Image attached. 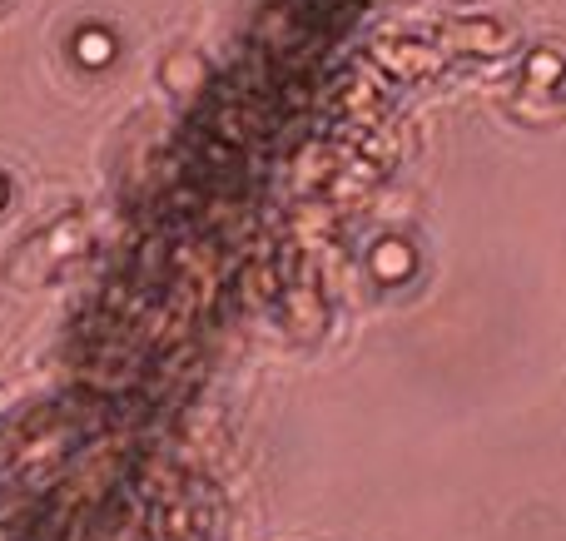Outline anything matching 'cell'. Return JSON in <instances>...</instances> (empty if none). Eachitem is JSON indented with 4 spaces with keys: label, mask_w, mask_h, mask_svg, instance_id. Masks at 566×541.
Here are the masks:
<instances>
[{
    "label": "cell",
    "mask_w": 566,
    "mask_h": 541,
    "mask_svg": "<svg viewBox=\"0 0 566 541\" xmlns=\"http://www.w3.org/2000/svg\"><path fill=\"white\" fill-rule=\"evenodd\" d=\"M75 60H80V65H90V70L110 65V60H115V35H110V30H100V25L75 30Z\"/></svg>",
    "instance_id": "1"
},
{
    "label": "cell",
    "mask_w": 566,
    "mask_h": 541,
    "mask_svg": "<svg viewBox=\"0 0 566 541\" xmlns=\"http://www.w3.org/2000/svg\"><path fill=\"white\" fill-rule=\"evenodd\" d=\"M373 273L388 278V283H393V278H408V273H413V249H408L403 239H383V244L373 249Z\"/></svg>",
    "instance_id": "2"
},
{
    "label": "cell",
    "mask_w": 566,
    "mask_h": 541,
    "mask_svg": "<svg viewBox=\"0 0 566 541\" xmlns=\"http://www.w3.org/2000/svg\"><path fill=\"white\" fill-rule=\"evenodd\" d=\"M527 80H532V85H552V80H562V55L537 50V55L527 60Z\"/></svg>",
    "instance_id": "3"
},
{
    "label": "cell",
    "mask_w": 566,
    "mask_h": 541,
    "mask_svg": "<svg viewBox=\"0 0 566 541\" xmlns=\"http://www.w3.org/2000/svg\"><path fill=\"white\" fill-rule=\"evenodd\" d=\"M462 35L472 40L467 50H497V30H492V25H467Z\"/></svg>",
    "instance_id": "4"
},
{
    "label": "cell",
    "mask_w": 566,
    "mask_h": 541,
    "mask_svg": "<svg viewBox=\"0 0 566 541\" xmlns=\"http://www.w3.org/2000/svg\"><path fill=\"white\" fill-rule=\"evenodd\" d=\"M0 204H5V179H0Z\"/></svg>",
    "instance_id": "5"
}]
</instances>
